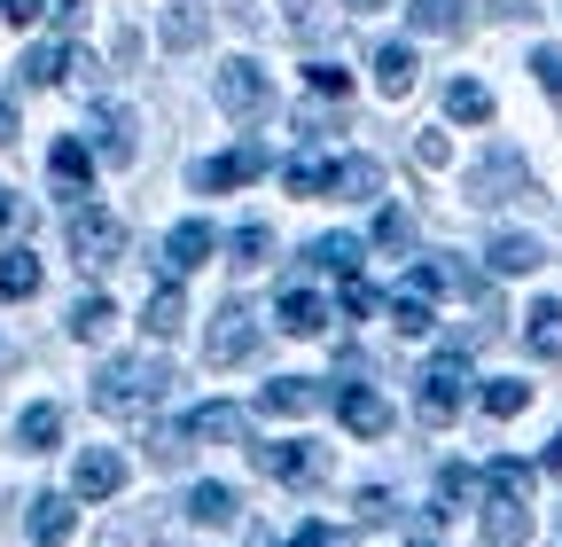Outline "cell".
I'll use <instances>...</instances> for the list:
<instances>
[{
  "label": "cell",
  "instance_id": "49",
  "mask_svg": "<svg viewBox=\"0 0 562 547\" xmlns=\"http://www.w3.org/2000/svg\"><path fill=\"white\" fill-rule=\"evenodd\" d=\"M0 142H16V110L9 102H0Z\"/></svg>",
  "mask_w": 562,
  "mask_h": 547
},
{
  "label": "cell",
  "instance_id": "43",
  "mask_svg": "<svg viewBox=\"0 0 562 547\" xmlns=\"http://www.w3.org/2000/svg\"><path fill=\"white\" fill-rule=\"evenodd\" d=\"M0 16L24 32V24H40V16H47V0H0Z\"/></svg>",
  "mask_w": 562,
  "mask_h": 547
},
{
  "label": "cell",
  "instance_id": "15",
  "mask_svg": "<svg viewBox=\"0 0 562 547\" xmlns=\"http://www.w3.org/2000/svg\"><path fill=\"white\" fill-rule=\"evenodd\" d=\"M47 172H55V188H70V196H79V188L94 180V149H87V142H70V133H63V142L47 149Z\"/></svg>",
  "mask_w": 562,
  "mask_h": 547
},
{
  "label": "cell",
  "instance_id": "32",
  "mask_svg": "<svg viewBox=\"0 0 562 547\" xmlns=\"http://www.w3.org/2000/svg\"><path fill=\"white\" fill-rule=\"evenodd\" d=\"M414 32H461V0H406Z\"/></svg>",
  "mask_w": 562,
  "mask_h": 547
},
{
  "label": "cell",
  "instance_id": "42",
  "mask_svg": "<svg viewBox=\"0 0 562 547\" xmlns=\"http://www.w3.org/2000/svg\"><path fill=\"white\" fill-rule=\"evenodd\" d=\"M469 493H476V477H469L461 461H446V469H438V501H469Z\"/></svg>",
  "mask_w": 562,
  "mask_h": 547
},
{
  "label": "cell",
  "instance_id": "11",
  "mask_svg": "<svg viewBox=\"0 0 562 547\" xmlns=\"http://www.w3.org/2000/svg\"><path fill=\"white\" fill-rule=\"evenodd\" d=\"M211 250H220V235H211V220H180V227L165 235V274H188V266H203Z\"/></svg>",
  "mask_w": 562,
  "mask_h": 547
},
{
  "label": "cell",
  "instance_id": "22",
  "mask_svg": "<svg viewBox=\"0 0 562 547\" xmlns=\"http://www.w3.org/2000/svg\"><path fill=\"white\" fill-rule=\"evenodd\" d=\"M524 345H531L539 360H562V305H554V298H539V305H531V321H524Z\"/></svg>",
  "mask_w": 562,
  "mask_h": 547
},
{
  "label": "cell",
  "instance_id": "13",
  "mask_svg": "<svg viewBox=\"0 0 562 547\" xmlns=\"http://www.w3.org/2000/svg\"><path fill=\"white\" fill-rule=\"evenodd\" d=\"M305 266L336 274V282H360V235H313L305 243Z\"/></svg>",
  "mask_w": 562,
  "mask_h": 547
},
{
  "label": "cell",
  "instance_id": "12",
  "mask_svg": "<svg viewBox=\"0 0 562 547\" xmlns=\"http://www.w3.org/2000/svg\"><path fill=\"white\" fill-rule=\"evenodd\" d=\"M508 188H524V157H516V149H492V157L469 172V196H476V203H501Z\"/></svg>",
  "mask_w": 562,
  "mask_h": 547
},
{
  "label": "cell",
  "instance_id": "16",
  "mask_svg": "<svg viewBox=\"0 0 562 547\" xmlns=\"http://www.w3.org/2000/svg\"><path fill=\"white\" fill-rule=\"evenodd\" d=\"M375 87H383L391 102L414 94V47H406V40H383V47H375Z\"/></svg>",
  "mask_w": 562,
  "mask_h": 547
},
{
  "label": "cell",
  "instance_id": "6",
  "mask_svg": "<svg viewBox=\"0 0 562 547\" xmlns=\"http://www.w3.org/2000/svg\"><path fill=\"white\" fill-rule=\"evenodd\" d=\"M250 345H258V321H250V305H220V313H211V336H203V360H211V368H235V360H250Z\"/></svg>",
  "mask_w": 562,
  "mask_h": 547
},
{
  "label": "cell",
  "instance_id": "47",
  "mask_svg": "<svg viewBox=\"0 0 562 547\" xmlns=\"http://www.w3.org/2000/svg\"><path fill=\"white\" fill-rule=\"evenodd\" d=\"M539 469H554V477H562V431L547 438V454H539Z\"/></svg>",
  "mask_w": 562,
  "mask_h": 547
},
{
  "label": "cell",
  "instance_id": "37",
  "mask_svg": "<svg viewBox=\"0 0 562 547\" xmlns=\"http://www.w3.org/2000/svg\"><path fill=\"white\" fill-rule=\"evenodd\" d=\"M305 79H313V94H321V102H336V110H344V94H351V71H344V63H313Z\"/></svg>",
  "mask_w": 562,
  "mask_h": 547
},
{
  "label": "cell",
  "instance_id": "29",
  "mask_svg": "<svg viewBox=\"0 0 562 547\" xmlns=\"http://www.w3.org/2000/svg\"><path fill=\"white\" fill-rule=\"evenodd\" d=\"M446 110H453L461 125H484V118H492V87H476V79H453V87H446Z\"/></svg>",
  "mask_w": 562,
  "mask_h": 547
},
{
  "label": "cell",
  "instance_id": "33",
  "mask_svg": "<svg viewBox=\"0 0 562 547\" xmlns=\"http://www.w3.org/2000/svg\"><path fill=\"white\" fill-rule=\"evenodd\" d=\"M203 40V9H195V0H172V9H165V47H195Z\"/></svg>",
  "mask_w": 562,
  "mask_h": 547
},
{
  "label": "cell",
  "instance_id": "25",
  "mask_svg": "<svg viewBox=\"0 0 562 547\" xmlns=\"http://www.w3.org/2000/svg\"><path fill=\"white\" fill-rule=\"evenodd\" d=\"M180 321H188V298H180V282H165L149 305H140V328H149V336H180Z\"/></svg>",
  "mask_w": 562,
  "mask_h": 547
},
{
  "label": "cell",
  "instance_id": "23",
  "mask_svg": "<svg viewBox=\"0 0 562 547\" xmlns=\"http://www.w3.org/2000/svg\"><path fill=\"white\" fill-rule=\"evenodd\" d=\"M180 438H188V446H195V438H243V406H220V399L195 406V415L180 423Z\"/></svg>",
  "mask_w": 562,
  "mask_h": 547
},
{
  "label": "cell",
  "instance_id": "19",
  "mask_svg": "<svg viewBox=\"0 0 562 547\" xmlns=\"http://www.w3.org/2000/svg\"><path fill=\"white\" fill-rule=\"evenodd\" d=\"M328 188L351 196V203H368V196H383V165H375V157H344V165L328 172Z\"/></svg>",
  "mask_w": 562,
  "mask_h": 547
},
{
  "label": "cell",
  "instance_id": "35",
  "mask_svg": "<svg viewBox=\"0 0 562 547\" xmlns=\"http://www.w3.org/2000/svg\"><path fill=\"white\" fill-rule=\"evenodd\" d=\"M63 63H70V55H63L55 40H47V47H32V55H24V87H55V79H63Z\"/></svg>",
  "mask_w": 562,
  "mask_h": 547
},
{
  "label": "cell",
  "instance_id": "21",
  "mask_svg": "<svg viewBox=\"0 0 562 547\" xmlns=\"http://www.w3.org/2000/svg\"><path fill=\"white\" fill-rule=\"evenodd\" d=\"M484 485H492V501H531L539 469H531V461H516V454H501V461L484 469Z\"/></svg>",
  "mask_w": 562,
  "mask_h": 547
},
{
  "label": "cell",
  "instance_id": "54",
  "mask_svg": "<svg viewBox=\"0 0 562 547\" xmlns=\"http://www.w3.org/2000/svg\"><path fill=\"white\" fill-rule=\"evenodd\" d=\"M290 547H297V539H290Z\"/></svg>",
  "mask_w": 562,
  "mask_h": 547
},
{
  "label": "cell",
  "instance_id": "44",
  "mask_svg": "<svg viewBox=\"0 0 562 547\" xmlns=\"http://www.w3.org/2000/svg\"><path fill=\"white\" fill-rule=\"evenodd\" d=\"M344 313L368 321V313H375V290H368V282H344Z\"/></svg>",
  "mask_w": 562,
  "mask_h": 547
},
{
  "label": "cell",
  "instance_id": "41",
  "mask_svg": "<svg viewBox=\"0 0 562 547\" xmlns=\"http://www.w3.org/2000/svg\"><path fill=\"white\" fill-rule=\"evenodd\" d=\"M375 243H383V250H406V243H414V220H406V212H375Z\"/></svg>",
  "mask_w": 562,
  "mask_h": 547
},
{
  "label": "cell",
  "instance_id": "39",
  "mask_svg": "<svg viewBox=\"0 0 562 547\" xmlns=\"http://www.w3.org/2000/svg\"><path fill=\"white\" fill-rule=\"evenodd\" d=\"M351 509H360V524H391V516H398L391 485H360V501H351Z\"/></svg>",
  "mask_w": 562,
  "mask_h": 547
},
{
  "label": "cell",
  "instance_id": "52",
  "mask_svg": "<svg viewBox=\"0 0 562 547\" xmlns=\"http://www.w3.org/2000/svg\"><path fill=\"white\" fill-rule=\"evenodd\" d=\"M55 9H87V0H55Z\"/></svg>",
  "mask_w": 562,
  "mask_h": 547
},
{
  "label": "cell",
  "instance_id": "9",
  "mask_svg": "<svg viewBox=\"0 0 562 547\" xmlns=\"http://www.w3.org/2000/svg\"><path fill=\"white\" fill-rule=\"evenodd\" d=\"M117 485H125V461H117L110 446H87L79 469H70V493H79V501H110Z\"/></svg>",
  "mask_w": 562,
  "mask_h": 547
},
{
  "label": "cell",
  "instance_id": "27",
  "mask_svg": "<svg viewBox=\"0 0 562 547\" xmlns=\"http://www.w3.org/2000/svg\"><path fill=\"white\" fill-rule=\"evenodd\" d=\"M63 438V406H24V423H16V446L24 454H47Z\"/></svg>",
  "mask_w": 562,
  "mask_h": 547
},
{
  "label": "cell",
  "instance_id": "46",
  "mask_svg": "<svg viewBox=\"0 0 562 547\" xmlns=\"http://www.w3.org/2000/svg\"><path fill=\"white\" fill-rule=\"evenodd\" d=\"M414 157H422V165H446L453 149H446V133H422V142H414Z\"/></svg>",
  "mask_w": 562,
  "mask_h": 547
},
{
  "label": "cell",
  "instance_id": "3",
  "mask_svg": "<svg viewBox=\"0 0 562 547\" xmlns=\"http://www.w3.org/2000/svg\"><path fill=\"white\" fill-rule=\"evenodd\" d=\"M469 353H438L430 368H422V423H453L461 399H469Z\"/></svg>",
  "mask_w": 562,
  "mask_h": 547
},
{
  "label": "cell",
  "instance_id": "10",
  "mask_svg": "<svg viewBox=\"0 0 562 547\" xmlns=\"http://www.w3.org/2000/svg\"><path fill=\"white\" fill-rule=\"evenodd\" d=\"M250 461H258L266 477H281V485H305V477L321 469V454H313L305 438H281V446H250Z\"/></svg>",
  "mask_w": 562,
  "mask_h": 547
},
{
  "label": "cell",
  "instance_id": "5",
  "mask_svg": "<svg viewBox=\"0 0 562 547\" xmlns=\"http://www.w3.org/2000/svg\"><path fill=\"white\" fill-rule=\"evenodd\" d=\"M70 250H79V266H110L125 250V227L102 212V203H79V212H70Z\"/></svg>",
  "mask_w": 562,
  "mask_h": 547
},
{
  "label": "cell",
  "instance_id": "50",
  "mask_svg": "<svg viewBox=\"0 0 562 547\" xmlns=\"http://www.w3.org/2000/svg\"><path fill=\"white\" fill-rule=\"evenodd\" d=\"M406 547H438V532H430V524H414V539H406Z\"/></svg>",
  "mask_w": 562,
  "mask_h": 547
},
{
  "label": "cell",
  "instance_id": "53",
  "mask_svg": "<svg viewBox=\"0 0 562 547\" xmlns=\"http://www.w3.org/2000/svg\"><path fill=\"white\" fill-rule=\"evenodd\" d=\"M360 9H383V0H360Z\"/></svg>",
  "mask_w": 562,
  "mask_h": 547
},
{
  "label": "cell",
  "instance_id": "45",
  "mask_svg": "<svg viewBox=\"0 0 562 547\" xmlns=\"http://www.w3.org/2000/svg\"><path fill=\"white\" fill-rule=\"evenodd\" d=\"M297 547H351V539H344L336 524H305V532H297Z\"/></svg>",
  "mask_w": 562,
  "mask_h": 547
},
{
  "label": "cell",
  "instance_id": "31",
  "mask_svg": "<svg viewBox=\"0 0 562 547\" xmlns=\"http://www.w3.org/2000/svg\"><path fill=\"white\" fill-rule=\"evenodd\" d=\"M32 290H40V258L9 250V258H0V298H32Z\"/></svg>",
  "mask_w": 562,
  "mask_h": 547
},
{
  "label": "cell",
  "instance_id": "17",
  "mask_svg": "<svg viewBox=\"0 0 562 547\" xmlns=\"http://www.w3.org/2000/svg\"><path fill=\"white\" fill-rule=\"evenodd\" d=\"M321 406V383L313 376H273L266 383V415H313Z\"/></svg>",
  "mask_w": 562,
  "mask_h": 547
},
{
  "label": "cell",
  "instance_id": "34",
  "mask_svg": "<svg viewBox=\"0 0 562 547\" xmlns=\"http://www.w3.org/2000/svg\"><path fill=\"white\" fill-rule=\"evenodd\" d=\"M391 321H398V336H422V328H430V298H422L414 282L391 298Z\"/></svg>",
  "mask_w": 562,
  "mask_h": 547
},
{
  "label": "cell",
  "instance_id": "8",
  "mask_svg": "<svg viewBox=\"0 0 562 547\" xmlns=\"http://www.w3.org/2000/svg\"><path fill=\"white\" fill-rule=\"evenodd\" d=\"M336 415H344L351 438H383V431H391V406H383V391H368V383H336Z\"/></svg>",
  "mask_w": 562,
  "mask_h": 547
},
{
  "label": "cell",
  "instance_id": "36",
  "mask_svg": "<svg viewBox=\"0 0 562 547\" xmlns=\"http://www.w3.org/2000/svg\"><path fill=\"white\" fill-rule=\"evenodd\" d=\"M266 258H273V227H258V220L235 227V266H266Z\"/></svg>",
  "mask_w": 562,
  "mask_h": 547
},
{
  "label": "cell",
  "instance_id": "38",
  "mask_svg": "<svg viewBox=\"0 0 562 547\" xmlns=\"http://www.w3.org/2000/svg\"><path fill=\"white\" fill-rule=\"evenodd\" d=\"M281 180H290V196H328V165H313V157H297Z\"/></svg>",
  "mask_w": 562,
  "mask_h": 547
},
{
  "label": "cell",
  "instance_id": "1",
  "mask_svg": "<svg viewBox=\"0 0 562 547\" xmlns=\"http://www.w3.org/2000/svg\"><path fill=\"white\" fill-rule=\"evenodd\" d=\"M172 391V368L165 360H149V353H125V360H102V376H94V406L102 415H149V406Z\"/></svg>",
  "mask_w": 562,
  "mask_h": 547
},
{
  "label": "cell",
  "instance_id": "28",
  "mask_svg": "<svg viewBox=\"0 0 562 547\" xmlns=\"http://www.w3.org/2000/svg\"><path fill=\"white\" fill-rule=\"evenodd\" d=\"M117 321V305L102 298V290H79V305H70V336H79V345H87V336H102Z\"/></svg>",
  "mask_w": 562,
  "mask_h": 547
},
{
  "label": "cell",
  "instance_id": "14",
  "mask_svg": "<svg viewBox=\"0 0 562 547\" xmlns=\"http://www.w3.org/2000/svg\"><path fill=\"white\" fill-rule=\"evenodd\" d=\"M476 532H484V547H524L531 539V501H492Z\"/></svg>",
  "mask_w": 562,
  "mask_h": 547
},
{
  "label": "cell",
  "instance_id": "30",
  "mask_svg": "<svg viewBox=\"0 0 562 547\" xmlns=\"http://www.w3.org/2000/svg\"><path fill=\"white\" fill-rule=\"evenodd\" d=\"M531 406V383H516V376H501V383H484V415L492 423H508V415H524Z\"/></svg>",
  "mask_w": 562,
  "mask_h": 547
},
{
  "label": "cell",
  "instance_id": "48",
  "mask_svg": "<svg viewBox=\"0 0 562 547\" xmlns=\"http://www.w3.org/2000/svg\"><path fill=\"white\" fill-rule=\"evenodd\" d=\"M290 24H297V32H313V0H290Z\"/></svg>",
  "mask_w": 562,
  "mask_h": 547
},
{
  "label": "cell",
  "instance_id": "18",
  "mask_svg": "<svg viewBox=\"0 0 562 547\" xmlns=\"http://www.w3.org/2000/svg\"><path fill=\"white\" fill-rule=\"evenodd\" d=\"M273 321L290 328V336H321V328H328V298H313V290H290V298L273 305Z\"/></svg>",
  "mask_w": 562,
  "mask_h": 547
},
{
  "label": "cell",
  "instance_id": "7",
  "mask_svg": "<svg viewBox=\"0 0 562 547\" xmlns=\"http://www.w3.org/2000/svg\"><path fill=\"white\" fill-rule=\"evenodd\" d=\"M87 125H94V157H102V165H133L140 125H133V110H125V102H94V110H87Z\"/></svg>",
  "mask_w": 562,
  "mask_h": 547
},
{
  "label": "cell",
  "instance_id": "40",
  "mask_svg": "<svg viewBox=\"0 0 562 547\" xmlns=\"http://www.w3.org/2000/svg\"><path fill=\"white\" fill-rule=\"evenodd\" d=\"M531 71H539L547 102H562V47H531Z\"/></svg>",
  "mask_w": 562,
  "mask_h": 547
},
{
  "label": "cell",
  "instance_id": "26",
  "mask_svg": "<svg viewBox=\"0 0 562 547\" xmlns=\"http://www.w3.org/2000/svg\"><path fill=\"white\" fill-rule=\"evenodd\" d=\"M32 539H40V547H63V539H70V501H63V493H40V501H32Z\"/></svg>",
  "mask_w": 562,
  "mask_h": 547
},
{
  "label": "cell",
  "instance_id": "51",
  "mask_svg": "<svg viewBox=\"0 0 562 547\" xmlns=\"http://www.w3.org/2000/svg\"><path fill=\"white\" fill-rule=\"evenodd\" d=\"M9 220H16V196H9V188H0V227H9Z\"/></svg>",
  "mask_w": 562,
  "mask_h": 547
},
{
  "label": "cell",
  "instance_id": "20",
  "mask_svg": "<svg viewBox=\"0 0 562 547\" xmlns=\"http://www.w3.org/2000/svg\"><path fill=\"white\" fill-rule=\"evenodd\" d=\"M188 516H195V524H235V516H243V493H235V485H211V477H203V485L188 493Z\"/></svg>",
  "mask_w": 562,
  "mask_h": 547
},
{
  "label": "cell",
  "instance_id": "4",
  "mask_svg": "<svg viewBox=\"0 0 562 547\" xmlns=\"http://www.w3.org/2000/svg\"><path fill=\"white\" fill-rule=\"evenodd\" d=\"M258 172H273V149H266V142H243V149H227V157H203V165H195V188H203V196H227V188H243V180H258Z\"/></svg>",
  "mask_w": 562,
  "mask_h": 547
},
{
  "label": "cell",
  "instance_id": "2",
  "mask_svg": "<svg viewBox=\"0 0 562 547\" xmlns=\"http://www.w3.org/2000/svg\"><path fill=\"white\" fill-rule=\"evenodd\" d=\"M211 102H220L227 118H258V110L273 102V79L258 71V63H250V55H227V63H220V71H211Z\"/></svg>",
  "mask_w": 562,
  "mask_h": 547
},
{
  "label": "cell",
  "instance_id": "24",
  "mask_svg": "<svg viewBox=\"0 0 562 547\" xmlns=\"http://www.w3.org/2000/svg\"><path fill=\"white\" fill-rule=\"evenodd\" d=\"M492 274H531V266H547V250L531 243V235H492Z\"/></svg>",
  "mask_w": 562,
  "mask_h": 547
}]
</instances>
